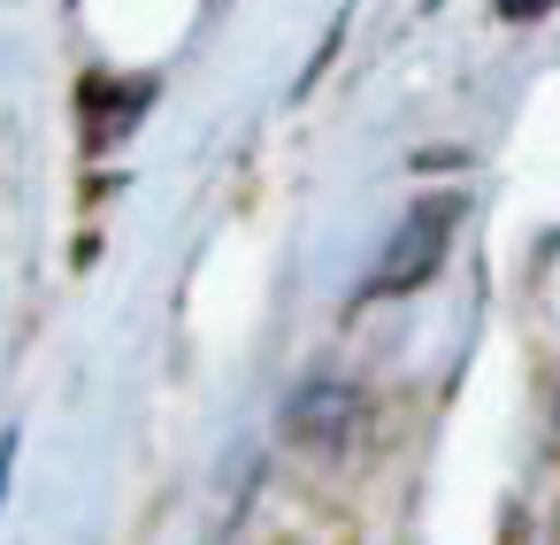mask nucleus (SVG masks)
<instances>
[{
    "mask_svg": "<svg viewBox=\"0 0 560 545\" xmlns=\"http://www.w3.org/2000/svg\"><path fill=\"white\" fill-rule=\"evenodd\" d=\"M453 231H460V200H415L407 223L384 239V254H376V269H369V300H407V292H422V285L445 269Z\"/></svg>",
    "mask_w": 560,
    "mask_h": 545,
    "instance_id": "nucleus-1",
    "label": "nucleus"
},
{
    "mask_svg": "<svg viewBox=\"0 0 560 545\" xmlns=\"http://www.w3.org/2000/svg\"><path fill=\"white\" fill-rule=\"evenodd\" d=\"M361 415H369L361 392L338 384V376H323V384H300V392L284 399V438L307 445V453H323V461H338V453H353Z\"/></svg>",
    "mask_w": 560,
    "mask_h": 545,
    "instance_id": "nucleus-2",
    "label": "nucleus"
},
{
    "mask_svg": "<svg viewBox=\"0 0 560 545\" xmlns=\"http://www.w3.org/2000/svg\"><path fill=\"white\" fill-rule=\"evenodd\" d=\"M147 101H154L147 78H139V85L93 78V85H85V131H93V139H116V131H131V116H147Z\"/></svg>",
    "mask_w": 560,
    "mask_h": 545,
    "instance_id": "nucleus-3",
    "label": "nucleus"
},
{
    "mask_svg": "<svg viewBox=\"0 0 560 545\" xmlns=\"http://www.w3.org/2000/svg\"><path fill=\"white\" fill-rule=\"evenodd\" d=\"M545 9H560V0H499V16H506V24H537Z\"/></svg>",
    "mask_w": 560,
    "mask_h": 545,
    "instance_id": "nucleus-4",
    "label": "nucleus"
}]
</instances>
